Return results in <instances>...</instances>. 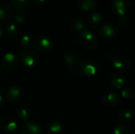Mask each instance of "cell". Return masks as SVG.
<instances>
[{
    "mask_svg": "<svg viewBox=\"0 0 135 134\" xmlns=\"http://www.w3.org/2000/svg\"><path fill=\"white\" fill-rule=\"evenodd\" d=\"M121 100L120 96L115 92H108L102 97V102L104 106L112 107L117 105Z\"/></svg>",
    "mask_w": 135,
    "mask_h": 134,
    "instance_id": "obj_12",
    "label": "cell"
},
{
    "mask_svg": "<svg viewBox=\"0 0 135 134\" xmlns=\"http://www.w3.org/2000/svg\"><path fill=\"white\" fill-rule=\"evenodd\" d=\"M132 112L128 109H124L121 111L119 114V120L120 122H129L132 118Z\"/></svg>",
    "mask_w": 135,
    "mask_h": 134,
    "instance_id": "obj_21",
    "label": "cell"
},
{
    "mask_svg": "<svg viewBox=\"0 0 135 134\" xmlns=\"http://www.w3.org/2000/svg\"><path fill=\"white\" fill-rule=\"evenodd\" d=\"M98 70V63L93 59H85L80 63V72L85 76L93 77L97 74Z\"/></svg>",
    "mask_w": 135,
    "mask_h": 134,
    "instance_id": "obj_3",
    "label": "cell"
},
{
    "mask_svg": "<svg viewBox=\"0 0 135 134\" xmlns=\"http://www.w3.org/2000/svg\"><path fill=\"white\" fill-rule=\"evenodd\" d=\"M3 32H4V28H3L2 24L0 23V37L2 36V34H3Z\"/></svg>",
    "mask_w": 135,
    "mask_h": 134,
    "instance_id": "obj_30",
    "label": "cell"
},
{
    "mask_svg": "<svg viewBox=\"0 0 135 134\" xmlns=\"http://www.w3.org/2000/svg\"><path fill=\"white\" fill-rule=\"evenodd\" d=\"M0 74H1V70H0Z\"/></svg>",
    "mask_w": 135,
    "mask_h": 134,
    "instance_id": "obj_32",
    "label": "cell"
},
{
    "mask_svg": "<svg viewBox=\"0 0 135 134\" xmlns=\"http://www.w3.org/2000/svg\"><path fill=\"white\" fill-rule=\"evenodd\" d=\"M121 96L126 100H131L134 96V92L131 88H124L121 91Z\"/></svg>",
    "mask_w": 135,
    "mask_h": 134,
    "instance_id": "obj_26",
    "label": "cell"
},
{
    "mask_svg": "<svg viewBox=\"0 0 135 134\" xmlns=\"http://www.w3.org/2000/svg\"><path fill=\"white\" fill-rule=\"evenodd\" d=\"M3 103H4V99H3V97L0 95V107L2 106Z\"/></svg>",
    "mask_w": 135,
    "mask_h": 134,
    "instance_id": "obj_31",
    "label": "cell"
},
{
    "mask_svg": "<svg viewBox=\"0 0 135 134\" xmlns=\"http://www.w3.org/2000/svg\"><path fill=\"white\" fill-rule=\"evenodd\" d=\"M17 116L18 118L23 121V122H28L29 121V118H30V113L29 111L26 109V108H20L18 111H17Z\"/></svg>",
    "mask_w": 135,
    "mask_h": 134,
    "instance_id": "obj_24",
    "label": "cell"
},
{
    "mask_svg": "<svg viewBox=\"0 0 135 134\" xmlns=\"http://www.w3.org/2000/svg\"><path fill=\"white\" fill-rule=\"evenodd\" d=\"M47 133L48 134H63L64 126L62 122L59 121H54L49 125Z\"/></svg>",
    "mask_w": 135,
    "mask_h": 134,
    "instance_id": "obj_17",
    "label": "cell"
},
{
    "mask_svg": "<svg viewBox=\"0 0 135 134\" xmlns=\"http://www.w3.org/2000/svg\"><path fill=\"white\" fill-rule=\"evenodd\" d=\"M32 37L30 35H23L20 39V44L24 48H28L32 44Z\"/></svg>",
    "mask_w": 135,
    "mask_h": 134,
    "instance_id": "obj_22",
    "label": "cell"
},
{
    "mask_svg": "<svg viewBox=\"0 0 135 134\" xmlns=\"http://www.w3.org/2000/svg\"><path fill=\"white\" fill-rule=\"evenodd\" d=\"M46 1L47 0H35V2L37 5H43L46 2Z\"/></svg>",
    "mask_w": 135,
    "mask_h": 134,
    "instance_id": "obj_29",
    "label": "cell"
},
{
    "mask_svg": "<svg viewBox=\"0 0 135 134\" xmlns=\"http://www.w3.org/2000/svg\"><path fill=\"white\" fill-rule=\"evenodd\" d=\"M132 131L130 126L127 125H119L118 126L115 130H114V134H131Z\"/></svg>",
    "mask_w": 135,
    "mask_h": 134,
    "instance_id": "obj_25",
    "label": "cell"
},
{
    "mask_svg": "<svg viewBox=\"0 0 135 134\" xmlns=\"http://www.w3.org/2000/svg\"><path fill=\"white\" fill-rule=\"evenodd\" d=\"M40 126L34 121H28L25 122L21 130V134H40Z\"/></svg>",
    "mask_w": 135,
    "mask_h": 134,
    "instance_id": "obj_13",
    "label": "cell"
},
{
    "mask_svg": "<svg viewBox=\"0 0 135 134\" xmlns=\"http://www.w3.org/2000/svg\"><path fill=\"white\" fill-rule=\"evenodd\" d=\"M64 62L68 68L70 73L76 75L80 73V64L78 62V57L76 53L69 51L64 55Z\"/></svg>",
    "mask_w": 135,
    "mask_h": 134,
    "instance_id": "obj_2",
    "label": "cell"
},
{
    "mask_svg": "<svg viewBox=\"0 0 135 134\" xmlns=\"http://www.w3.org/2000/svg\"><path fill=\"white\" fill-rule=\"evenodd\" d=\"M18 65V58L17 56L11 53L8 52L4 54L2 58L1 59V66L6 70H14Z\"/></svg>",
    "mask_w": 135,
    "mask_h": 134,
    "instance_id": "obj_7",
    "label": "cell"
},
{
    "mask_svg": "<svg viewBox=\"0 0 135 134\" xmlns=\"http://www.w3.org/2000/svg\"><path fill=\"white\" fill-rule=\"evenodd\" d=\"M126 77L122 73H115L111 77V85L115 89H123Z\"/></svg>",
    "mask_w": 135,
    "mask_h": 134,
    "instance_id": "obj_14",
    "label": "cell"
},
{
    "mask_svg": "<svg viewBox=\"0 0 135 134\" xmlns=\"http://www.w3.org/2000/svg\"><path fill=\"white\" fill-rule=\"evenodd\" d=\"M19 24H17L16 22H9L8 23L7 26H6V32L8 33V35L11 36H15L19 33Z\"/></svg>",
    "mask_w": 135,
    "mask_h": 134,
    "instance_id": "obj_20",
    "label": "cell"
},
{
    "mask_svg": "<svg viewBox=\"0 0 135 134\" xmlns=\"http://www.w3.org/2000/svg\"><path fill=\"white\" fill-rule=\"evenodd\" d=\"M70 28L74 32H81L85 28V23L81 17H75L70 22Z\"/></svg>",
    "mask_w": 135,
    "mask_h": 134,
    "instance_id": "obj_19",
    "label": "cell"
},
{
    "mask_svg": "<svg viewBox=\"0 0 135 134\" xmlns=\"http://www.w3.org/2000/svg\"><path fill=\"white\" fill-rule=\"evenodd\" d=\"M17 128V122L8 116H4L0 118V130L5 133L14 132Z\"/></svg>",
    "mask_w": 135,
    "mask_h": 134,
    "instance_id": "obj_9",
    "label": "cell"
},
{
    "mask_svg": "<svg viewBox=\"0 0 135 134\" xmlns=\"http://www.w3.org/2000/svg\"><path fill=\"white\" fill-rule=\"evenodd\" d=\"M130 23V19L126 15H123V16H119L118 17V24L121 26V27H127L128 26Z\"/></svg>",
    "mask_w": 135,
    "mask_h": 134,
    "instance_id": "obj_27",
    "label": "cell"
},
{
    "mask_svg": "<svg viewBox=\"0 0 135 134\" xmlns=\"http://www.w3.org/2000/svg\"><path fill=\"white\" fill-rule=\"evenodd\" d=\"M98 32L101 38L109 40L114 39L117 36L118 28L115 24L112 22H108L99 28Z\"/></svg>",
    "mask_w": 135,
    "mask_h": 134,
    "instance_id": "obj_4",
    "label": "cell"
},
{
    "mask_svg": "<svg viewBox=\"0 0 135 134\" xmlns=\"http://www.w3.org/2000/svg\"><path fill=\"white\" fill-rule=\"evenodd\" d=\"M20 60H21V64L25 67L29 68V67L34 66L38 62L39 57L36 52L31 51V50H27V51H23L21 54Z\"/></svg>",
    "mask_w": 135,
    "mask_h": 134,
    "instance_id": "obj_5",
    "label": "cell"
},
{
    "mask_svg": "<svg viewBox=\"0 0 135 134\" xmlns=\"http://www.w3.org/2000/svg\"><path fill=\"white\" fill-rule=\"evenodd\" d=\"M12 9L9 4L2 2L0 3V20L6 21L12 17Z\"/></svg>",
    "mask_w": 135,
    "mask_h": 134,
    "instance_id": "obj_15",
    "label": "cell"
},
{
    "mask_svg": "<svg viewBox=\"0 0 135 134\" xmlns=\"http://www.w3.org/2000/svg\"><path fill=\"white\" fill-rule=\"evenodd\" d=\"M77 3L81 10L86 12L93 9L97 5V0H78Z\"/></svg>",
    "mask_w": 135,
    "mask_h": 134,
    "instance_id": "obj_16",
    "label": "cell"
},
{
    "mask_svg": "<svg viewBox=\"0 0 135 134\" xmlns=\"http://www.w3.org/2000/svg\"><path fill=\"white\" fill-rule=\"evenodd\" d=\"M103 21V16L102 14L98 11L93 12L89 17V22L90 25L93 28L98 27Z\"/></svg>",
    "mask_w": 135,
    "mask_h": 134,
    "instance_id": "obj_18",
    "label": "cell"
},
{
    "mask_svg": "<svg viewBox=\"0 0 135 134\" xmlns=\"http://www.w3.org/2000/svg\"><path fill=\"white\" fill-rule=\"evenodd\" d=\"M112 66L119 71H126L131 67V61L127 57L117 56L112 61Z\"/></svg>",
    "mask_w": 135,
    "mask_h": 134,
    "instance_id": "obj_11",
    "label": "cell"
},
{
    "mask_svg": "<svg viewBox=\"0 0 135 134\" xmlns=\"http://www.w3.org/2000/svg\"><path fill=\"white\" fill-rule=\"evenodd\" d=\"M26 20L25 16L21 13H17L14 15V22H16L17 24H23Z\"/></svg>",
    "mask_w": 135,
    "mask_h": 134,
    "instance_id": "obj_28",
    "label": "cell"
},
{
    "mask_svg": "<svg viewBox=\"0 0 135 134\" xmlns=\"http://www.w3.org/2000/svg\"><path fill=\"white\" fill-rule=\"evenodd\" d=\"M112 7L113 11L119 16L126 15L129 10V2L128 0H112Z\"/></svg>",
    "mask_w": 135,
    "mask_h": 134,
    "instance_id": "obj_10",
    "label": "cell"
},
{
    "mask_svg": "<svg viewBox=\"0 0 135 134\" xmlns=\"http://www.w3.org/2000/svg\"><path fill=\"white\" fill-rule=\"evenodd\" d=\"M28 1V0H10V2L14 9L17 10H22L27 6Z\"/></svg>",
    "mask_w": 135,
    "mask_h": 134,
    "instance_id": "obj_23",
    "label": "cell"
},
{
    "mask_svg": "<svg viewBox=\"0 0 135 134\" xmlns=\"http://www.w3.org/2000/svg\"><path fill=\"white\" fill-rule=\"evenodd\" d=\"M25 92L23 89L18 86H12L9 88L6 92V99L9 102L13 103H19L24 98Z\"/></svg>",
    "mask_w": 135,
    "mask_h": 134,
    "instance_id": "obj_6",
    "label": "cell"
},
{
    "mask_svg": "<svg viewBox=\"0 0 135 134\" xmlns=\"http://www.w3.org/2000/svg\"><path fill=\"white\" fill-rule=\"evenodd\" d=\"M79 43L87 50H94L98 46V38L94 32L90 30H83L78 35Z\"/></svg>",
    "mask_w": 135,
    "mask_h": 134,
    "instance_id": "obj_1",
    "label": "cell"
},
{
    "mask_svg": "<svg viewBox=\"0 0 135 134\" xmlns=\"http://www.w3.org/2000/svg\"><path fill=\"white\" fill-rule=\"evenodd\" d=\"M52 44H53L52 39L47 36H39L35 41L36 49L41 53L48 51L51 48Z\"/></svg>",
    "mask_w": 135,
    "mask_h": 134,
    "instance_id": "obj_8",
    "label": "cell"
}]
</instances>
